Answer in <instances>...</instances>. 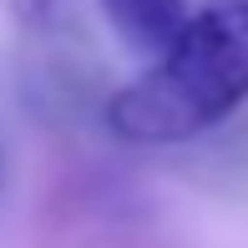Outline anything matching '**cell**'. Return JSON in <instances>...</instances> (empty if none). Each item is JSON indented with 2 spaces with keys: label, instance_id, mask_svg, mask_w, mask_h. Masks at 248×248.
Masks as SVG:
<instances>
[{
  "label": "cell",
  "instance_id": "cell-1",
  "mask_svg": "<svg viewBox=\"0 0 248 248\" xmlns=\"http://www.w3.org/2000/svg\"><path fill=\"white\" fill-rule=\"evenodd\" d=\"M248 101V0H208L187 16L172 46L127 81L107 107L122 142L167 147L218 127Z\"/></svg>",
  "mask_w": 248,
  "mask_h": 248
},
{
  "label": "cell",
  "instance_id": "cell-2",
  "mask_svg": "<svg viewBox=\"0 0 248 248\" xmlns=\"http://www.w3.org/2000/svg\"><path fill=\"white\" fill-rule=\"evenodd\" d=\"M107 26L122 36V46L142 51V56H157L172 46V36L187 26V0H96Z\"/></svg>",
  "mask_w": 248,
  "mask_h": 248
}]
</instances>
